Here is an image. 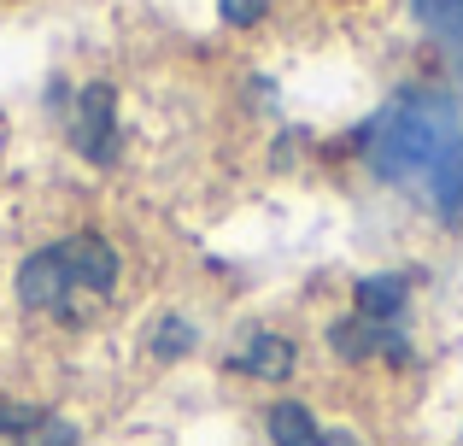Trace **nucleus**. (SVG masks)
Returning <instances> with one entry per match:
<instances>
[{
  "mask_svg": "<svg viewBox=\"0 0 463 446\" xmlns=\"http://www.w3.org/2000/svg\"><path fill=\"white\" fill-rule=\"evenodd\" d=\"M364 165L382 183L405 188L440 223L463 218V112L452 94L405 89L364 124Z\"/></svg>",
  "mask_w": 463,
  "mask_h": 446,
  "instance_id": "nucleus-1",
  "label": "nucleus"
},
{
  "mask_svg": "<svg viewBox=\"0 0 463 446\" xmlns=\"http://www.w3.org/2000/svg\"><path fill=\"white\" fill-rule=\"evenodd\" d=\"M118 282V252L106 247L100 235H71L53 241V247L30 252L18 270V299L30 311H65V318H82V311L106 306Z\"/></svg>",
  "mask_w": 463,
  "mask_h": 446,
  "instance_id": "nucleus-2",
  "label": "nucleus"
},
{
  "mask_svg": "<svg viewBox=\"0 0 463 446\" xmlns=\"http://www.w3.org/2000/svg\"><path fill=\"white\" fill-rule=\"evenodd\" d=\"M328 346H335L340 358H375V353H387L393 365H399V358H411V341H405L399 323H364V318L335 323V329H328Z\"/></svg>",
  "mask_w": 463,
  "mask_h": 446,
  "instance_id": "nucleus-3",
  "label": "nucleus"
},
{
  "mask_svg": "<svg viewBox=\"0 0 463 446\" xmlns=\"http://www.w3.org/2000/svg\"><path fill=\"white\" fill-rule=\"evenodd\" d=\"M71 141H77L89 159H112V147H118L112 89H89V94L77 100V118H71Z\"/></svg>",
  "mask_w": 463,
  "mask_h": 446,
  "instance_id": "nucleus-4",
  "label": "nucleus"
},
{
  "mask_svg": "<svg viewBox=\"0 0 463 446\" xmlns=\"http://www.w3.org/2000/svg\"><path fill=\"white\" fill-rule=\"evenodd\" d=\"M411 18L446 47V59H452V82L463 94V0H411Z\"/></svg>",
  "mask_w": 463,
  "mask_h": 446,
  "instance_id": "nucleus-5",
  "label": "nucleus"
},
{
  "mask_svg": "<svg viewBox=\"0 0 463 446\" xmlns=\"http://www.w3.org/2000/svg\"><path fill=\"white\" fill-rule=\"evenodd\" d=\"M235 370H247V376H259V382H288V370H294V346H288V335L252 329L247 341L235 346Z\"/></svg>",
  "mask_w": 463,
  "mask_h": 446,
  "instance_id": "nucleus-6",
  "label": "nucleus"
},
{
  "mask_svg": "<svg viewBox=\"0 0 463 446\" xmlns=\"http://www.w3.org/2000/svg\"><path fill=\"white\" fill-rule=\"evenodd\" d=\"M405 299H411L405 276H364L358 282V318L364 323H399L405 318Z\"/></svg>",
  "mask_w": 463,
  "mask_h": 446,
  "instance_id": "nucleus-7",
  "label": "nucleus"
},
{
  "mask_svg": "<svg viewBox=\"0 0 463 446\" xmlns=\"http://www.w3.org/2000/svg\"><path fill=\"white\" fill-rule=\"evenodd\" d=\"M270 441H276V446H335L323 429H317V417H311L299 400L270 405Z\"/></svg>",
  "mask_w": 463,
  "mask_h": 446,
  "instance_id": "nucleus-8",
  "label": "nucleus"
},
{
  "mask_svg": "<svg viewBox=\"0 0 463 446\" xmlns=\"http://www.w3.org/2000/svg\"><path fill=\"white\" fill-rule=\"evenodd\" d=\"M194 341H200V335H194L188 318H165L158 335H153V353L158 358H182V353H194Z\"/></svg>",
  "mask_w": 463,
  "mask_h": 446,
  "instance_id": "nucleus-9",
  "label": "nucleus"
},
{
  "mask_svg": "<svg viewBox=\"0 0 463 446\" xmlns=\"http://www.w3.org/2000/svg\"><path fill=\"white\" fill-rule=\"evenodd\" d=\"M18 446H77V429L59 423V417H42L30 435H18Z\"/></svg>",
  "mask_w": 463,
  "mask_h": 446,
  "instance_id": "nucleus-10",
  "label": "nucleus"
},
{
  "mask_svg": "<svg viewBox=\"0 0 463 446\" xmlns=\"http://www.w3.org/2000/svg\"><path fill=\"white\" fill-rule=\"evenodd\" d=\"M223 18L229 24H259L264 18V0H223Z\"/></svg>",
  "mask_w": 463,
  "mask_h": 446,
  "instance_id": "nucleus-11",
  "label": "nucleus"
}]
</instances>
